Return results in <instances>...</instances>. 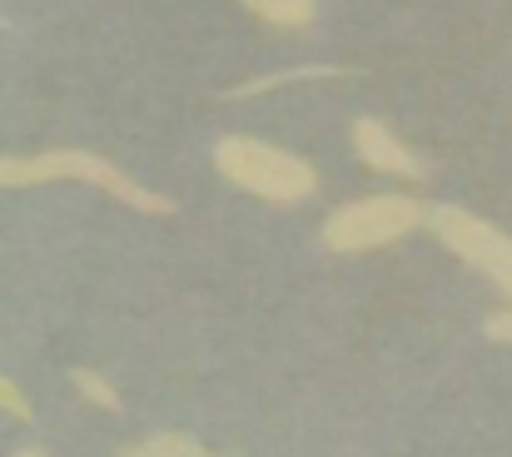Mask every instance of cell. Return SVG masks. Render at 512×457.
Segmentation results:
<instances>
[{
    "label": "cell",
    "mask_w": 512,
    "mask_h": 457,
    "mask_svg": "<svg viewBox=\"0 0 512 457\" xmlns=\"http://www.w3.org/2000/svg\"><path fill=\"white\" fill-rule=\"evenodd\" d=\"M60 179H80V184H95V189H110L120 204L140 209V214H174V199L160 189H145L140 179H130L120 164L100 159V154L85 150H45L30 154V159H10L0 154V189H35V184H60Z\"/></svg>",
    "instance_id": "1"
},
{
    "label": "cell",
    "mask_w": 512,
    "mask_h": 457,
    "mask_svg": "<svg viewBox=\"0 0 512 457\" xmlns=\"http://www.w3.org/2000/svg\"><path fill=\"white\" fill-rule=\"evenodd\" d=\"M214 164L229 184L249 189L254 199L264 204H304L314 189H319V174L309 159L279 150V145H264V140H249V135H229L214 145Z\"/></svg>",
    "instance_id": "2"
},
{
    "label": "cell",
    "mask_w": 512,
    "mask_h": 457,
    "mask_svg": "<svg viewBox=\"0 0 512 457\" xmlns=\"http://www.w3.org/2000/svg\"><path fill=\"white\" fill-rule=\"evenodd\" d=\"M418 224H423V204H413L403 194H373V199L343 204V209L329 214L324 249H334V254H373L383 244H398Z\"/></svg>",
    "instance_id": "3"
},
{
    "label": "cell",
    "mask_w": 512,
    "mask_h": 457,
    "mask_svg": "<svg viewBox=\"0 0 512 457\" xmlns=\"http://www.w3.org/2000/svg\"><path fill=\"white\" fill-rule=\"evenodd\" d=\"M433 234H438L463 264L483 269V274L512 299V234L483 224V219L468 214V209H453V204L433 209Z\"/></svg>",
    "instance_id": "4"
},
{
    "label": "cell",
    "mask_w": 512,
    "mask_h": 457,
    "mask_svg": "<svg viewBox=\"0 0 512 457\" xmlns=\"http://www.w3.org/2000/svg\"><path fill=\"white\" fill-rule=\"evenodd\" d=\"M353 150L358 159L368 164V169H378V174H398V179H423L428 169H423V159L413 150H403L398 140H393V130H383L378 120H353Z\"/></svg>",
    "instance_id": "5"
},
{
    "label": "cell",
    "mask_w": 512,
    "mask_h": 457,
    "mask_svg": "<svg viewBox=\"0 0 512 457\" xmlns=\"http://www.w3.org/2000/svg\"><path fill=\"white\" fill-rule=\"evenodd\" d=\"M249 15H259L264 25H279V30H304L314 25V0H239Z\"/></svg>",
    "instance_id": "6"
},
{
    "label": "cell",
    "mask_w": 512,
    "mask_h": 457,
    "mask_svg": "<svg viewBox=\"0 0 512 457\" xmlns=\"http://www.w3.org/2000/svg\"><path fill=\"white\" fill-rule=\"evenodd\" d=\"M334 75H353L339 65H294V70H279V75H259L239 90H224V100H244V95H264V90H279V85H294V80H334Z\"/></svg>",
    "instance_id": "7"
},
{
    "label": "cell",
    "mask_w": 512,
    "mask_h": 457,
    "mask_svg": "<svg viewBox=\"0 0 512 457\" xmlns=\"http://www.w3.org/2000/svg\"><path fill=\"white\" fill-rule=\"evenodd\" d=\"M120 457H214V453H204L189 433H155L150 443H135Z\"/></svg>",
    "instance_id": "8"
},
{
    "label": "cell",
    "mask_w": 512,
    "mask_h": 457,
    "mask_svg": "<svg viewBox=\"0 0 512 457\" xmlns=\"http://www.w3.org/2000/svg\"><path fill=\"white\" fill-rule=\"evenodd\" d=\"M75 388H80V398H90L95 408H105V413H125V398H120L95 368H75Z\"/></svg>",
    "instance_id": "9"
},
{
    "label": "cell",
    "mask_w": 512,
    "mask_h": 457,
    "mask_svg": "<svg viewBox=\"0 0 512 457\" xmlns=\"http://www.w3.org/2000/svg\"><path fill=\"white\" fill-rule=\"evenodd\" d=\"M0 413H10L15 423H35V408H30V398L10 383V378H0Z\"/></svg>",
    "instance_id": "10"
},
{
    "label": "cell",
    "mask_w": 512,
    "mask_h": 457,
    "mask_svg": "<svg viewBox=\"0 0 512 457\" xmlns=\"http://www.w3.org/2000/svg\"><path fill=\"white\" fill-rule=\"evenodd\" d=\"M488 338L493 343H512V313H493L488 318Z\"/></svg>",
    "instance_id": "11"
},
{
    "label": "cell",
    "mask_w": 512,
    "mask_h": 457,
    "mask_svg": "<svg viewBox=\"0 0 512 457\" xmlns=\"http://www.w3.org/2000/svg\"><path fill=\"white\" fill-rule=\"evenodd\" d=\"M15 457H45V453H15Z\"/></svg>",
    "instance_id": "12"
},
{
    "label": "cell",
    "mask_w": 512,
    "mask_h": 457,
    "mask_svg": "<svg viewBox=\"0 0 512 457\" xmlns=\"http://www.w3.org/2000/svg\"><path fill=\"white\" fill-rule=\"evenodd\" d=\"M0 30H5V15H0Z\"/></svg>",
    "instance_id": "13"
}]
</instances>
